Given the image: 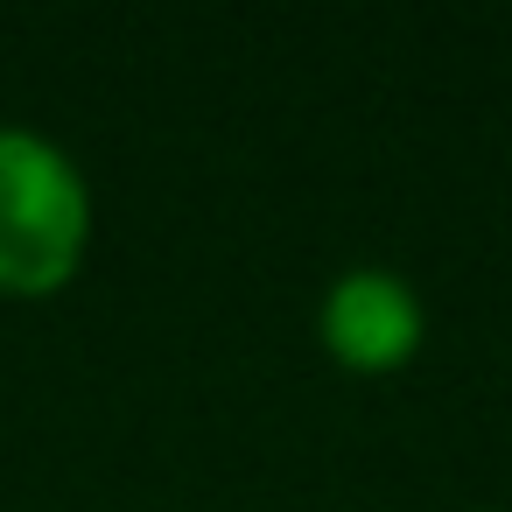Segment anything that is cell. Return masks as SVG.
<instances>
[{
	"label": "cell",
	"mask_w": 512,
	"mask_h": 512,
	"mask_svg": "<svg viewBox=\"0 0 512 512\" xmlns=\"http://www.w3.org/2000/svg\"><path fill=\"white\" fill-rule=\"evenodd\" d=\"M323 344L351 365H400L421 344V295L393 267H351L323 295Z\"/></svg>",
	"instance_id": "cell-2"
},
{
	"label": "cell",
	"mask_w": 512,
	"mask_h": 512,
	"mask_svg": "<svg viewBox=\"0 0 512 512\" xmlns=\"http://www.w3.org/2000/svg\"><path fill=\"white\" fill-rule=\"evenodd\" d=\"M85 225L92 197L78 162L29 127H0V288H57L78 267Z\"/></svg>",
	"instance_id": "cell-1"
}]
</instances>
